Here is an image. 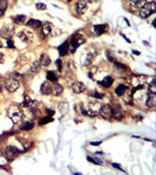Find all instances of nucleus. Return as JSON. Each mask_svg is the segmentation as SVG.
Segmentation results:
<instances>
[{
	"label": "nucleus",
	"mask_w": 156,
	"mask_h": 175,
	"mask_svg": "<svg viewBox=\"0 0 156 175\" xmlns=\"http://www.w3.org/2000/svg\"><path fill=\"white\" fill-rule=\"evenodd\" d=\"M1 47H2V43H1V41H0V48H1Z\"/></svg>",
	"instance_id": "49530a36"
},
{
	"label": "nucleus",
	"mask_w": 156,
	"mask_h": 175,
	"mask_svg": "<svg viewBox=\"0 0 156 175\" xmlns=\"http://www.w3.org/2000/svg\"><path fill=\"white\" fill-rule=\"evenodd\" d=\"M8 6V1L7 0H0V16H2Z\"/></svg>",
	"instance_id": "a878e982"
},
{
	"label": "nucleus",
	"mask_w": 156,
	"mask_h": 175,
	"mask_svg": "<svg viewBox=\"0 0 156 175\" xmlns=\"http://www.w3.org/2000/svg\"><path fill=\"white\" fill-rule=\"evenodd\" d=\"M113 77H110V76H107V77H104L103 80L101 82H99V84H101L102 86H104V88H109V86H112V84H113Z\"/></svg>",
	"instance_id": "412c9836"
},
{
	"label": "nucleus",
	"mask_w": 156,
	"mask_h": 175,
	"mask_svg": "<svg viewBox=\"0 0 156 175\" xmlns=\"http://www.w3.org/2000/svg\"><path fill=\"white\" fill-rule=\"evenodd\" d=\"M52 29H53V26L51 25V24H46L43 28H41V39H45V38H47L48 35H51V33H52Z\"/></svg>",
	"instance_id": "2eb2a0df"
},
{
	"label": "nucleus",
	"mask_w": 156,
	"mask_h": 175,
	"mask_svg": "<svg viewBox=\"0 0 156 175\" xmlns=\"http://www.w3.org/2000/svg\"><path fill=\"white\" fill-rule=\"evenodd\" d=\"M88 2H90V4H95V2H98L99 0H87Z\"/></svg>",
	"instance_id": "37998d69"
},
{
	"label": "nucleus",
	"mask_w": 156,
	"mask_h": 175,
	"mask_svg": "<svg viewBox=\"0 0 156 175\" xmlns=\"http://www.w3.org/2000/svg\"><path fill=\"white\" fill-rule=\"evenodd\" d=\"M27 26L34 28V29H38V28L43 27V22L39 21V20H35V19H29L27 21Z\"/></svg>",
	"instance_id": "f3484780"
},
{
	"label": "nucleus",
	"mask_w": 156,
	"mask_h": 175,
	"mask_svg": "<svg viewBox=\"0 0 156 175\" xmlns=\"http://www.w3.org/2000/svg\"><path fill=\"white\" fill-rule=\"evenodd\" d=\"M4 60H5V57H4V55L0 53V63H2L4 62Z\"/></svg>",
	"instance_id": "79ce46f5"
},
{
	"label": "nucleus",
	"mask_w": 156,
	"mask_h": 175,
	"mask_svg": "<svg viewBox=\"0 0 156 175\" xmlns=\"http://www.w3.org/2000/svg\"><path fill=\"white\" fill-rule=\"evenodd\" d=\"M85 42H86V39L84 35H81V34H79V33H75V34L72 36L71 42H68V44H69V53L74 54V53L76 52V49L79 48V46L84 44Z\"/></svg>",
	"instance_id": "f03ea898"
},
{
	"label": "nucleus",
	"mask_w": 156,
	"mask_h": 175,
	"mask_svg": "<svg viewBox=\"0 0 156 175\" xmlns=\"http://www.w3.org/2000/svg\"><path fill=\"white\" fill-rule=\"evenodd\" d=\"M0 92H1V88H0Z\"/></svg>",
	"instance_id": "de8ad7c7"
},
{
	"label": "nucleus",
	"mask_w": 156,
	"mask_h": 175,
	"mask_svg": "<svg viewBox=\"0 0 156 175\" xmlns=\"http://www.w3.org/2000/svg\"><path fill=\"white\" fill-rule=\"evenodd\" d=\"M113 165V167H115L116 169H120V171H122V168H121V166L120 165H117V163H112Z\"/></svg>",
	"instance_id": "ea45409f"
},
{
	"label": "nucleus",
	"mask_w": 156,
	"mask_h": 175,
	"mask_svg": "<svg viewBox=\"0 0 156 175\" xmlns=\"http://www.w3.org/2000/svg\"><path fill=\"white\" fill-rule=\"evenodd\" d=\"M31 102H32V99L29 98L28 95H25V96H24V100H22V103H21V106H24V108H29Z\"/></svg>",
	"instance_id": "cd10ccee"
},
{
	"label": "nucleus",
	"mask_w": 156,
	"mask_h": 175,
	"mask_svg": "<svg viewBox=\"0 0 156 175\" xmlns=\"http://www.w3.org/2000/svg\"><path fill=\"white\" fill-rule=\"evenodd\" d=\"M19 39L22 41V42H29V41L32 40V38H33V35L29 33V32H27V30H22V32H20L19 33Z\"/></svg>",
	"instance_id": "4468645a"
},
{
	"label": "nucleus",
	"mask_w": 156,
	"mask_h": 175,
	"mask_svg": "<svg viewBox=\"0 0 156 175\" xmlns=\"http://www.w3.org/2000/svg\"><path fill=\"white\" fill-rule=\"evenodd\" d=\"M127 89L128 85H126V84H119L116 86V89H115V94L117 95V96H123V95L126 94Z\"/></svg>",
	"instance_id": "6ab92c4d"
},
{
	"label": "nucleus",
	"mask_w": 156,
	"mask_h": 175,
	"mask_svg": "<svg viewBox=\"0 0 156 175\" xmlns=\"http://www.w3.org/2000/svg\"><path fill=\"white\" fill-rule=\"evenodd\" d=\"M72 91L74 94H81V92L86 91L85 83H82V82H74L72 84Z\"/></svg>",
	"instance_id": "1a4fd4ad"
},
{
	"label": "nucleus",
	"mask_w": 156,
	"mask_h": 175,
	"mask_svg": "<svg viewBox=\"0 0 156 175\" xmlns=\"http://www.w3.org/2000/svg\"><path fill=\"white\" fill-rule=\"evenodd\" d=\"M93 57H94V56H93V54H92V53H88V55H87V60L85 61V66H88V64L92 62Z\"/></svg>",
	"instance_id": "72a5a7b5"
},
{
	"label": "nucleus",
	"mask_w": 156,
	"mask_h": 175,
	"mask_svg": "<svg viewBox=\"0 0 156 175\" xmlns=\"http://www.w3.org/2000/svg\"><path fill=\"white\" fill-rule=\"evenodd\" d=\"M47 112H48V114H49V116L54 114V111H53V110H51V109H47Z\"/></svg>",
	"instance_id": "a19ab883"
},
{
	"label": "nucleus",
	"mask_w": 156,
	"mask_h": 175,
	"mask_svg": "<svg viewBox=\"0 0 156 175\" xmlns=\"http://www.w3.org/2000/svg\"><path fill=\"white\" fill-rule=\"evenodd\" d=\"M156 12V4L154 1L150 2H146L140 10V16L143 19L149 18L152 14H154Z\"/></svg>",
	"instance_id": "7ed1b4c3"
},
{
	"label": "nucleus",
	"mask_w": 156,
	"mask_h": 175,
	"mask_svg": "<svg viewBox=\"0 0 156 175\" xmlns=\"http://www.w3.org/2000/svg\"><path fill=\"white\" fill-rule=\"evenodd\" d=\"M7 116L10 117V119L13 121L14 124L21 121L22 117H24V112L21 108L16 104H12L10 108H8V111H7Z\"/></svg>",
	"instance_id": "f257e3e1"
},
{
	"label": "nucleus",
	"mask_w": 156,
	"mask_h": 175,
	"mask_svg": "<svg viewBox=\"0 0 156 175\" xmlns=\"http://www.w3.org/2000/svg\"><path fill=\"white\" fill-rule=\"evenodd\" d=\"M146 105L149 109L156 108V95L155 94H148L147 100H146Z\"/></svg>",
	"instance_id": "9b49d317"
},
{
	"label": "nucleus",
	"mask_w": 156,
	"mask_h": 175,
	"mask_svg": "<svg viewBox=\"0 0 156 175\" xmlns=\"http://www.w3.org/2000/svg\"><path fill=\"white\" fill-rule=\"evenodd\" d=\"M107 58H108L110 62H116V61H115V58H114L113 54H112V53H109V52H107Z\"/></svg>",
	"instance_id": "f704fd0d"
},
{
	"label": "nucleus",
	"mask_w": 156,
	"mask_h": 175,
	"mask_svg": "<svg viewBox=\"0 0 156 175\" xmlns=\"http://www.w3.org/2000/svg\"><path fill=\"white\" fill-rule=\"evenodd\" d=\"M87 160H88L89 162L95 163V165H102V160L99 159V158H90V157H88V158H87Z\"/></svg>",
	"instance_id": "7c9ffc66"
},
{
	"label": "nucleus",
	"mask_w": 156,
	"mask_h": 175,
	"mask_svg": "<svg viewBox=\"0 0 156 175\" xmlns=\"http://www.w3.org/2000/svg\"><path fill=\"white\" fill-rule=\"evenodd\" d=\"M51 121H53V118H52L51 116L43 117V118H41V119L39 120V125H46V124H48V123H51Z\"/></svg>",
	"instance_id": "c85d7f7f"
},
{
	"label": "nucleus",
	"mask_w": 156,
	"mask_h": 175,
	"mask_svg": "<svg viewBox=\"0 0 156 175\" xmlns=\"http://www.w3.org/2000/svg\"><path fill=\"white\" fill-rule=\"evenodd\" d=\"M47 80L49 82H57L59 80V75L57 71H47Z\"/></svg>",
	"instance_id": "b1692460"
},
{
	"label": "nucleus",
	"mask_w": 156,
	"mask_h": 175,
	"mask_svg": "<svg viewBox=\"0 0 156 175\" xmlns=\"http://www.w3.org/2000/svg\"><path fill=\"white\" fill-rule=\"evenodd\" d=\"M99 114L106 120H110L113 118V110H112V106L106 104V105H102L101 108L99 109Z\"/></svg>",
	"instance_id": "423d86ee"
},
{
	"label": "nucleus",
	"mask_w": 156,
	"mask_h": 175,
	"mask_svg": "<svg viewBox=\"0 0 156 175\" xmlns=\"http://www.w3.org/2000/svg\"><path fill=\"white\" fill-rule=\"evenodd\" d=\"M131 1V4L134 5V6H139V7H142L144 4H146V1L147 0H130Z\"/></svg>",
	"instance_id": "c756f323"
},
{
	"label": "nucleus",
	"mask_w": 156,
	"mask_h": 175,
	"mask_svg": "<svg viewBox=\"0 0 156 175\" xmlns=\"http://www.w3.org/2000/svg\"><path fill=\"white\" fill-rule=\"evenodd\" d=\"M113 110V118L115 120H122L123 116H125V111L122 110V108L119 104H115L114 106H112Z\"/></svg>",
	"instance_id": "0eeeda50"
},
{
	"label": "nucleus",
	"mask_w": 156,
	"mask_h": 175,
	"mask_svg": "<svg viewBox=\"0 0 156 175\" xmlns=\"http://www.w3.org/2000/svg\"><path fill=\"white\" fill-rule=\"evenodd\" d=\"M75 10L79 14H84L87 11V2L85 0H79L75 5Z\"/></svg>",
	"instance_id": "f8f14e48"
},
{
	"label": "nucleus",
	"mask_w": 156,
	"mask_h": 175,
	"mask_svg": "<svg viewBox=\"0 0 156 175\" xmlns=\"http://www.w3.org/2000/svg\"><path fill=\"white\" fill-rule=\"evenodd\" d=\"M13 19V22L16 24V25H22V24H25L26 22V15H15L12 18Z\"/></svg>",
	"instance_id": "5701e85b"
},
{
	"label": "nucleus",
	"mask_w": 156,
	"mask_h": 175,
	"mask_svg": "<svg viewBox=\"0 0 156 175\" xmlns=\"http://www.w3.org/2000/svg\"><path fill=\"white\" fill-rule=\"evenodd\" d=\"M7 47H8V48H11V49H12V48H14L13 41L11 40V39H8V40H7Z\"/></svg>",
	"instance_id": "e433bc0d"
},
{
	"label": "nucleus",
	"mask_w": 156,
	"mask_h": 175,
	"mask_svg": "<svg viewBox=\"0 0 156 175\" xmlns=\"http://www.w3.org/2000/svg\"><path fill=\"white\" fill-rule=\"evenodd\" d=\"M67 1H72V0H67Z\"/></svg>",
	"instance_id": "09e8293b"
},
{
	"label": "nucleus",
	"mask_w": 156,
	"mask_h": 175,
	"mask_svg": "<svg viewBox=\"0 0 156 175\" xmlns=\"http://www.w3.org/2000/svg\"><path fill=\"white\" fill-rule=\"evenodd\" d=\"M5 86H6V90H7V91H10V92H15V91L19 89V86H20V81H19V78L11 76L10 78L6 80V82H5Z\"/></svg>",
	"instance_id": "39448f33"
},
{
	"label": "nucleus",
	"mask_w": 156,
	"mask_h": 175,
	"mask_svg": "<svg viewBox=\"0 0 156 175\" xmlns=\"http://www.w3.org/2000/svg\"><path fill=\"white\" fill-rule=\"evenodd\" d=\"M57 50H59V55L60 56H66V55L69 53V44H68V41H65L59 48H57Z\"/></svg>",
	"instance_id": "ddd939ff"
},
{
	"label": "nucleus",
	"mask_w": 156,
	"mask_h": 175,
	"mask_svg": "<svg viewBox=\"0 0 156 175\" xmlns=\"http://www.w3.org/2000/svg\"><path fill=\"white\" fill-rule=\"evenodd\" d=\"M11 76H13V77H16V78H19V77H20V74L15 71V72H12V74H11Z\"/></svg>",
	"instance_id": "58836bf2"
},
{
	"label": "nucleus",
	"mask_w": 156,
	"mask_h": 175,
	"mask_svg": "<svg viewBox=\"0 0 156 175\" xmlns=\"http://www.w3.org/2000/svg\"><path fill=\"white\" fill-rule=\"evenodd\" d=\"M1 153H2V155L7 159V161H13L15 158H16V155H18L19 153H21V151H19V149L16 147H14V146H6L5 148H2Z\"/></svg>",
	"instance_id": "20e7f679"
},
{
	"label": "nucleus",
	"mask_w": 156,
	"mask_h": 175,
	"mask_svg": "<svg viewBox=\"0 0 156 175\" xmlns=\"http://www.w3.org/2000/svg\"><path fill=\"white\" fill-rule=\"evenodd\" d=\"M40 70H41V64H40V62H39V61H34V62L32 63V66H31V72L38 74Z\"/></svg>",
	"instance_id": "393cba45"
},
{
	"label": "nucleus",
	"mask_w": 156,
	"mask_h": 175,
	"mask_svg": "<svg viewBox=\"0 0 156 175\" xmlns=\"http://www.w3.org/2000/svg\"><path fill=\"white\" fill-rule=\"evenodd\" d=\"M101 144V141H98V143H90V145H94V146H96V145H100Z\"/></svg>",
	"instance_id": "c03bdc74"
},
{
	"label": "nucleus",
	"mask_w": 156,
	"mask_h": 175,
	"mask_svg": "<svg viewBox=\"0 0 156 175\" xmlns=\"http://www.w3.org/2000/svg\"><path fill=\"white\" fill-rule=\"evenodd\" d=\"M34 127V123L33 121H22V124L20 125V130L21 131H29Z\"/></svg>",
	"instance_id": "4be33fe9"
},
{
	"label": "nucleus",
	"mask_w": 156,
	"mask_h": 175,
	"mask_svg": "<svg viewBox=\"0 0 156 175\" xmlns=\"http://www.w3.org/2000/svg\"><path fill=\"white\" fill-rule=\"evenodd\" d=\"M93 97H95V98H102V97H103V94H101V92H94V94H93Z\"/></svg>",
	"instance_id": "4c0bfd02"
},
{
	"label": "nucleus",
	"mask_w": 156,
	"mask_h": 175,
	"mask_svg": "<svg viewBox=\"0 0 156 175\" xmlns=\"http://www.w3.org/2000/svg\"><path fill=\"white\" fill-rule=\"evenodd\" d=\"M13 34H14V28L12 27V26H5V27L1 28V30H0V36L6 39V40L11 39Z\"/></svg>",
	"instance_id": "6e6552de"
},
{
	"label": "nucleus",
	"mask_w": 156,
	"mask_h": 175,
	"mask_svg": "<svg viewBox=\"0 0 156 175\" xmlns=\"http://www.w3.org/2000/svg\"><path fill=\"white\" fill-rule=\"evenodd\" d=\"M55 63H57V70H59V71H61V70H62V63H61V60H60V58L57 60V62H55Z\"/></svg>",
	"instance_id": "c9c22d12"
},
{
	"label": "nucleus",
	"mask_w": 156,
	"mask_h": 175,
	"mask_svg": "<svg viewBox=\"0 0 156 175\" xmlns=\"http://www.w3.org/2000/svg\"><path fill=\"white\" fill-rule=\"evenodd\" d=\"M35 7H37V10H39V11H45V10L47 8V6H46L43 2H38V4L35 5Z\"/></svg>",
	"instance_id": "2f4dec72"
},
{
	"label": "nucleus",
	"mask_w": 156,
	"mask_h": 175,
	"mask_svg": "<svg viewBox=\"0 0 156 175\" xmlns=\"http://www.w3.org/2000/svg\"><path fill=\"white\" fill-rule=\"evenodd\" d=\"M40 92L43 96H48V95L52 94V84L49 81H46L43 82L40 86Z\"/></svg>",
	"instance_id": "9d476101"
},
{
	"label": "nucleus",
	"mask_w": 156,
	"mask_h": 175,
	"mask_svg": "<svg viewBox=\"0 0 156 175\" xmlns=\"http://www.w3.org/2000/svg\"><path fill=\"white\" fill-rule=\"evenodd\" d=\"M31 112H32V114L34 116V118H35V117H38V116L40 114V111H39V109L37 108V106H35V108L31 109Z\"/></svg>",
	"instance_id": "473e14b6"
},
{
	"label": "nucleus",
	"mask_w": 156,
	"mask_h": 175,
	"mask_svg": "<svg viewBox=\"0 0 156 175\" xmlns=\"http://www.w3.org/2000/svg\"><path fill=\"white\" fill-rule=\"evenodd\" d=\"M52 92H53V96H55V97L61 96L62 92H63V88H62V85L57 84V82H55V84L52 86Z\"/></svg>",
	"instance_id": "dca6fc26"
},
{
	"label": "nucleus",
	"mask_w": 156,
	"mask_h": 175,
	"mask_svg": "<svg viewBox=\"0 0 156 175\" xmlns=\"http://www.w3.org/2000/svg\"><path fill=\"white\" fill-rule=\"evenodd\" d=\"M148 94L156 95V81L155 80H153V81L149 83V85H148Z\"/></svg>",
	"instance_id": "bb28decb"
},
{
	"label": "nucleus",
	"mask_w": 156,
	"mask_h": 175,
	"mask_svg": "<svg viewBox=\"0 0 156 175\" xmlns=\"http://www.w3.org/2000/svg\"><path fill=\"white\" fill-rule=\"evenodd\" d=\"M41 67H48L51 64V58L47 54H41L40 55V60H39Z\"/></svg>",
	"instance_id": "a211bd4d"
},
{
	"label": "nucleus",
	"mask_w": 156,
	"mask_h": 175,
	"mask_svg": "<svg viewBox=\"0 0 156 175\" xmlns=\"http://www.w3.org/2000/svg\"><path fill=\"white\" fill-rule=\"evenodd\" d=\"M107 30V25H95L94 26V32L95 34L99 36V35H102L103 33H106Z\"/></svg>",
	"instance_id": "aec40b11"
},
{
	"label": "nucleus",
	"mask_w": 156,
	"mask_h": 175,
	"mask_svg": "<svg viewBox=\"0 0 156 175\" xmlns=\"http://www.w3.org/2000/svg\"><path fill=\"white\" fill-rule=\"evenodd\" d=\"M133 54H135V55H140V52H136V50H133Z\"/></svg>",
	"instance_id": "a18cd8bd"
}]
</instances>
